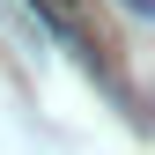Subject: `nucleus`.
<instances>
[{"label":"nucleus","instance_id":"nucleus-1","mask_svg":"<svg viewBox=\"0 0 155 155\" xmlns=\"http://www.w3.org/2000/svg\"><path fill=\"white\" fill-rule=\"evenodd\" d=\"M126 8H133V15H148V8H155V0H126Z\"/></svg>","mask_w":155,"mask_h":155},{"label":"nucleus","instance_id":"nucleus-2","mask_svg":"<svg viewBox=\"0 0 155 155\" xmlns=\"http://www.w3.org/2000/svg\"><path fill=\"white\" fill-rule=\"evenodd\" d=\"M59 8H74V0H59Z\"/></svg>","mask_w":155,"mask_h":155}]
</instances>
